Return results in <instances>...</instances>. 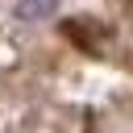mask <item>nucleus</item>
<instances>
[{
    "instance_id": "f257e3e1",
    "label": "nucleus",
    "mask_w": 133,
    "mask_h": 133,
    "mask_svg": "<svg viewBox=\"0 0 133 133\" xmlns=\"http://www.w3.org/2000/svg\"><path fill=\"white\" fill-rule=\"evenodd\" d=\"M58 12V0H17V21H46Z\"/></svg>"
}]
</instances>
